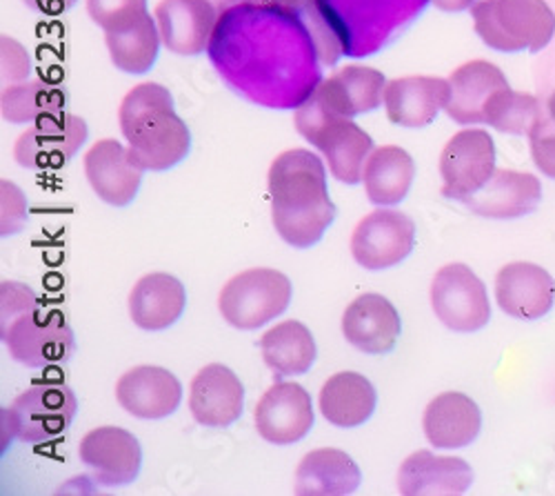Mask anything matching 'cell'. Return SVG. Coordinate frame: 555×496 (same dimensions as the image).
<instances>
[{
    "mask_svg": "<svg viewBox=\"0 0 555 496\" xmlns=\"http://www.w3.org/2000/svg\"><path fill=\"white\" fill-rule=\"evenodd\" d=\"M209 56L236 94L273 110L298 107L322 80L313 34L302 16L289 12L220 10Z\"/></svg>",
    "mask_w": 555,
    "mask_h": 496,
    "instance_id": "6da1fadb",
    "label": "cell"
},
{
    "mask_svg": "<svg viewBox=\"0 0 555 496\" xmlns=\"http://www.w3.org/2000/svg\"><path fill=\"white\" fill-rule=\"evenodd\" d=\"M431 0H313L305 14L322 65L369 56L418 18Z\"/></svg>",
    "mask_w": 555,
    "mask_h": 496,
    "instance_id": "7a4b0ae2",
    "label": "cell"
},
{
    "mask_svg": "<svg viewBox=\"0 0 555 496\" xmlns=\"http://www.w3.org/2000/svg\"><path fill=\"white\" fill-rule=\"evenodd\" d=\"M267 186L273 228L285 243L305 250L325 237L336 218V205L320 156L309 150L283 152L269 167Z\"/></svg>",
    "mask_w": 555,
    "mask_h": 496,
    "instance_id": "3957f363",
    "label": "cell"
},
{
    "mask_svg": "<svg viewBox=\"0 0 555 496\" xmlns=\"http://www.w3.org/2000/svg\"><path fill=\"white\" fill-rule=\"evenodd\" d=\"M118 120L138 167L165 171L188 158L192 131L176 114L167 87L158 82L135 85L120 103Z\"/></svg>",
    "mask_w": 555,
    "mask_h": 496,
    "instance_id": "277c9868",
    "label": "cell"
},
{
    "mask_svg": "<svg viewBox=\"0 0 555 496\" xmlns=\"http://www.w3.org/2000/svg\"><path fill=\"white\" fill-rule=\"evenodd\" d=\"M294 120L300 137L325 156L336 180L345 186L360 183L364 163L374 152L372 137L360 125L332 110L315 89L296 107Z\"/></svg>",
    "mask_w": 555,
    "mask_h": 496,
    "instance_id": "5b68a950",
    "label": "cell"
},
{
    "mask_svg": "<svg viewBox=\"0 0 555 496\" xmlns=\"http://www.w3.org/2000/svg\"><path fill=\"white\" fill-rule=\"evenodd\" d=\"M476 34L495 52H540L555 34L546 0H478L472 8Z\"/></svg>",
    "mask_w": 555,
    "mask_h": 496,
    "instance_id": "8992f818",
    "label": "cell"
},
{
    "mask_svg": "<svg viewBox=\"0 0 555 496\" xmlns=\"http://www.w3.org/2000/svg\"><path fill=\"white\" fill-rule=\"evenodd\" d=\"M78 400L61 379H42L16 396L12 408H3V449L18 438L23 443H48L59 438L74 421Z\"/></svg>",
    "mask_w": 555,
    "mask_h": 496,
    "instance_id": "52a82bcc",
    "label": "cell"
},
{
    "mask_svg": "<svg viewBox=\"0 0 555 496\" xmlns=\"http://www.w3.org/2000/svg\"><path fill=\"white\" fill-rule=\"evenodd\" d=\"M292 281L278 269L258 267L229 279L220 292L218 307L222 319L238 330H258L292 303Z\"/></svg>",
    "mask_w": 555,
    "mask_h": 496,
    "instance_id": "ba28073f",
    "label": "cell"
},
{
    "mask_svg": "<svg viewBox=\"0 0 555 496\" xmlns=\"http://www.w3.org/2000/svg\"><path fill=\"white\" fill-rule=\"evenodd\" d=\"M0 336H3L12 358L27 368L65 364L74 354V332L65 314L59 309H44L42 305L0 328Z\"/></svg>",
    "mask_w": 555,
    "mask_h": 496,
    "instance_id": "9c48e42d",
    "label": "cell"
},
{
    "mask_svg": "<svg viewBox=\"0 0 555 496\" xmlns=\"http://www.w3.org/2000/svg\"><path fill=\"white\" fill-rule=\"evenodd\" d=\"M431 305L440 323L453 332H478L491 319L487 288L465 263H449L438 269L431 283Z\"/></svg>",
    "mask_w": 555,
    "mask_h": 496,
    "instance_id": "30bf717a",
    "label": "cell"
},
{
    "mask_svg": "<svg viewBox=\"0 0 555 496\" xmlns=\"http://www.w3.org/2000/svg\"><path fill=\"white\" fill-rule=\"evenodd\" d=\"M495 171V145L485 129H462L440 154L442 196L465 203Z\"/></svg>",
    "mask_w": 555,
    "mask_h": 496,
    "instance_id": "8fae6325",
    "label": "cell"
},
{
    "mask_svg": "<svg viewBox=\"0 0 555 496\" xmlns=\"http://www.w3.org/2000/svg\"><path fill=\"white\" fill-rule=\"evenodd\" d=\"M415 245V222L398 209L366 214L351 234V254L369 272L400 265Z\"/></svg>",
    "mask_w": 555,
    "mask_h": 496,
    "instance_id": "7c38bea8",
    "label": "cell"
},
{
    "mask_svg": "<svg viewBox=\"0 0 555 496\" xmlns=\"http://www.w3.org/2000/svg\"><path fill=\"white\" fill-rule=\"evenodd\" d=\"M85 141L87 123L61 110L38 118L21 133L14 145V158L27 169H56L67 165Z\"/></svg>",
    "mask_w": 555,
    "mask_h": 496,
    "instance_id": "4fadbf2b",
    "label": "cell"
},
{
    "mask_svg": "<svg viewBox=\"0 0 555 496\" xmlns=\"http://www.w3.org/2000/svg\"><path fill=\"white\" fill-rule=\"evenodd\" d=\"M80 461L96 483L116 487L135 481L143 466V453L138 438L114 425L89 430L78 445Z\"/></svg>",
    "mask_w": 555,
    "mask_h": 496,
    "instance_id": "5bb4252c",
    "label": "cell"
},
{
    "mask_svg": "<svg viewBox=\"0 0 555 496\" xmlns=\"http://www.w3.org/2000/svg\"><path fill=\"white\" fill-rule=\"evenodd\" d=\"M311 394L294 383H273L256 405L254 421L258 434L273 445H292L309 434L313 428Z\"/></svg>",
    "mask_w": 555,
    "mask_h": 496,
    "instance_id": "9a60e30c",
    "label": "cell"
},
{
    "mask_svg": "<svg viewBox=\"0 0 555 496\" xmlns=\"http://www.w3.org/2000/svg\"><path fill=\"white\" fill-rule=\"evenodd\" d=\"M220 10L211 0H160L154 10L165 48L178 56H198L209 50Z\"/></svg>",
    "mask_w": 555,
    "mask_h": 496,
    "instance_id": "2e32d148",
    "label": "cell"
},
{
    "mask_svg": "<svg viewBox=\"0 0 555 496\" xmlns=\"http://www.w3.org/2000/svg\"><path fill=\"white\" fill-rule=\"evenodd\" d=\"M495 301L508 317L538 321L553 307L555 281L535 263H508L495 277Z\"/></svg>",
    "mask_w": 555,
    "mask_h": 496,
    "instance_id": "e0dca14e",
    "label": "cell"
},
{
    "mask_svg": "<svg viewBox=\"0 0 555 496\" xmlns=\"http://www.w3.org/2000/svg\"><path fill=\"white\" fill-rule=\"evenodd\" d=\"M143 171V167L133 163L129 148H122L114 139L99 141L85 154V174L91 190L114 207H125L135 199Z\"/></svg>",
    "mask_w": 555,
    "mask_h": 496,
    "instance_id": "ac0fdd59",
    "label": "cell"
},
{
    "mask_svg": "<svg viewBox=\"0 0 555 496\" xmlns=\"http://www.w3.org/2000/svg\"><path fill=\"white\" fill-rule=\"evenodd\" d=\"M116 398L131 417L156 421L178 410L182 385L178 377L165 368L138 366L118 379Z\"/></svg>",
    "mask_w": 555,
    "mask_h": 496,
    "instance_id": "d6986e66",
    "label": "cell"
},
{
    "mask_svg": "<svg viewBox=\"0 0 555 496\" xmlns=\"http://www.w3.org/2000/svg\"><path fill=\"white\" fill-rule=\"evenodd\" d=\"M245 408V387L227 366H205L192 381L190 410L205 428H229Z\"/></svg>",
    "mask_w": 555,
    "mask_h": 496,
    "instance_id": "ffe728a7",
    "label": "cell"
},
{
    "mask_svg": "<svg viewBox=\"0 0 555 496\" xmlns=\"http://www.w3.org/2000/svg\"><path fill=\"white\" fill-rule=\"evenodd\" d=\"M506 87V76L493 63L472 61L460 65L449 78L444 112L460 125H487L489 103Z\"/></svg>",
    "mask_w": 555,
    "mask_h": 496,
    "instance_id": "44dd1931",
    "label": "cell"
},
{
    "mask_svg": "<svg viewBox=\"0 0 555 496\" xmlns=\"http://www.w3.org/2000/svg\"><path fill=\"white\" fill-rule=\"evenodd\" d=\"M402 332L400 314L380 294L358 296L343 314V334L347 343L364 354H387L396 347Z\"/></svg>",
    "mask_w": 555,
    "mask_h": 496,
    "instance_id": "7402d4cb",
    "label": "cell"
},
{
    "mask_svg": "<svg viewBox=\"0 0 555 496\" xmlns=\"http://www.w3.org/2000/svg\"><path fill=\"white\" fill-rule=\"evenodd\" d=\"M449 101V80L436 76L393 78L385 87L387 118L393 125L423 129L436 120Z\"/></svg>",
    "mask_w": 555,
    "mask_h": 496,
    "instance_id": "603a6c76",
    "label": "cell"
},
{
    "mask_svg": "<svg viewBox=\"0 0 555 496\" xmlns=\"http://www.w3.org/2000/svg\"><path fill=\"white\" fill-rule=\"evenodd\" d=\"M542 201L540 180L529 171L495 169L485 188L465 201V205L493 220H512L531 214Z\"/></svg>",
    "mask_w": 555,
    "mask_h": 496,
    "instance_id": "cb8c5ba5",
    "label": "cell"
},
{
    "mask_svg": "<svg viewBox=\"0 0 555 496\" xmlns=\"http://www.w3.org/2000/svg\"><path fill=\"white\" fill-rule=\"evenodd\" d=\"M474 483L472 466L460 457H438L418 449L404 459L398 472V489L406 496L465 494Z\"/></svg>",
    "mask_w": 555,
    "mask_h": 496,
    "instance_id": "d4e9b609",
    "label": "cell"
},
{
    "mask_svg": "<svg viewBox=\"0 0 555 496\" xmlns=\"http://www.w3.org/2000/svg\"><path fill=\"white\" fill-rule=\"evenodd\" d=\"M425 436L434 447L457 449L472 445L482 428L478 403L462 392L438 394L423 417Z\"/></svg>",
    "mask_w": 555,
    "mask_h": 496,
    "instance_id": "484cf974",
    "label": "cell"
},
{
    "mask_svg": "<svg viewBox=\"0 0 555 496\" xmlns=\"http://www.w3.org/2000/svg\"><path fill=\"white\" fill-rule=\"evenodd\" d=\"M385 87L387 80L383 72L366 65H347L330 78H322L315 92L332 110L353 118L378 110L385 101Z\"/></svg>",
    "mask_w": 555,
    "mask_h": 496,
    "instance_id": "4316f807",
    "label": "cell"
},
{
    "mask_svg": "<svg viewBox=\"0 0 555 496\" xmlns=\"http://www.w3.org/2000/svg\"><path fill=\"white\" fill-rule=\"evenodd\" d=\"M188 305L182 283L165 272H154L138 281L129 294V317L147 332L171 328Z\"/></svg>",
    "mask_w": 555,
    "mask_h": 496,
    "instance_id": "83f0119b",
    "label": "cell"
},
{
    "mask_svg": "<svg viewBox=\"0 0 555 496\" xmlns=\"http://www.w3.org/2000/svg\"><path fill=\"white\" fill-rule=\"evenodd\" d=\"M362 474L356 461L336 447H322L305 455L296 470V494L345 496L360 487Z\"/></svg>",
    "mask_w": 555,
    "mask_h": 496,
    "instance_id": "f1b7e54d",
    "label": "cell"
},
{
    "mask_svg": "<svg viewBox=\"0 0 555 496\" xmlns=\"http://www.w3.org/2000/svg\"><path fill=\"white\" fill-rule=\"evenodd\" d=\"M376 390L358 372H338L320 390V412L336 428H358L376 410Z\"/></svg>",
    "mask_w": 555,
    "mask_h": 496,
    "instance_id": "f546056e",
    "label": "cell"
},
{
    "mask_svg": "<svg viewBox=\"0 0 555 496\" xmlns=\"http://www.w3.org/2000/svg\"><path fill=\"white\" fill-rule=\"evenodd\" d=\"M415 178V163L402 148L383 145L369 154L362 171L366 199L378 207L404 201Z\"/></svg>",
    "mask_w": 555,
    "mask_h": 496,
    "instance_id": "4dcf8cb0",
    "label": "cell"
},
{
    "mask_svg": "<svg viewBox=\"0 0 555 496\" xmlns=\"http://www.w3.org/2000/svg\"><path fill=\"white\" fill-rule=\"evenodd\" d=\"M260 352L269 370L281 377H300L315 360V341L300 321L275 323L260 339Z\"/></svg>",
    "mask_w": 555,
    "mask_h": 496,
    "instance_id": "1f68e13d",
    "label": "cell"
},
{
    "mask_svg": "<svg viewBox=\"0 0 555 496\" xmlns=\"http://www.w3.org/2000/svg\"><path fill=\"white\" fill-rule=\"evenodd\" d=\"M105 42L112 63L120 72L141 76L154 67L163 40L156 18L145 14L143 18H138L118 31H105Z\"/></svg>",
    "mask_w": 555,
    "mask_h": 496,
    "instance_id": "d6a6232c",
    "label": "cell"
},
{
    "mask_svg": "<svg viewBox=\"0 0 555 496\" xmlns=\"http://www.w3.org/2000/svg\"><path fill=\"white\" fill-rule=\"evenodd\" d=\"M67 92L48 80H23L5 85L0 94V114L8 123L25 125L65 110Z\"/></svg>",
    "mask_w": 555,
    "mask_h": 496,
    "instance_id": "836d02e7",
    "label": "cell"
},
{
    "mask_svg": "<svg viewBox=\"0 0 555 496\" xmlns=\"http://www.w3.org/2000/svg\"><path fill=\"white\" fill-rule=\"evenodd\" d=\"M542 105L535 97L514 92L512 87L502 89L493 97L487 110V125L502 133L514 137H529L542 118Z\"/></svg>",
    "mask_w": 555,
    "mask_h": 496,
    "instance_id": "e575fe53",
    "label": "cell"
},
{
    "mask_svg": "<svg viewBox=\"0 0 555 496\" xmlns=\"http://www.w3.org/2000/svg\"><path fill=\"white\" fill-rule=\"evenodd\" d=\"M87 12L105 31H118L147 12V0H87Z\"/></svg>",
    "mask_w": 555,
    "mask_h": 496,
    "instance_id": "d590c367",
    "label": "cell"
},
{
    "mask_svg": "<svg viewBox=\"0 0 555 496\" xmlns=\"http://www.w3.org/2000/svg\"><path fill=\"white\" fill-rule=\"evenodd\" d=\"M27 220V199L12 180H0V234L14 237Z\"/></svg>",
    "mask_w": 555,
    "mask_h": 496,
    "instance_id": "8d00e7d4",
    "label": "cell"
},
{
    "mask_svg": "<svg viewBox=\"0 0 555 496\" xmlns=\"http://www.w3.org/2000/svg\"><path fill=\"white\" fill-rule=\"evenodd\" d=\"M38 296L18 281H3L0 283V328L10 326L21 314L38 307Z\"/></svg>",
    "mask_w": 555,
    "mask_h": 496,
    "instance_id": "74e56055",
    "label": "cell"
},
{
    "mask_svg": "<svg viewBox=\"0 0 555 496\" xmlns=\"http://www.w3.org/2000/svg\"><path fill=\"white\" fill-rule=\"evenodd\" d=\"M0 63H3V67H0V72H3L0 74V78H3V87L23 82L31 74V61L27 50L10 36L0 38Z\"/></svg>",
    "mask_w": 555,
    "mask_h": 496,
    "instance_id": "f35d334b",
    "label": "cell"
},
{
    "mask_svg": "<svg viewBox=\"0 0 555 496\" xmlns=\"http://www.w3.org/2000/svg\"><path fill=\"white\" fill-rule=\"evenodd\" d=\"M531 141V156L535 167L548 176L555 178V127H551L542 114L535 129L529 133Z\"/></svg>",
    "mask_w": 555,
    "mask_h": 496,
    "instance_id": "ab89813d",
    "label": "cell"
},
{
    "mask_svg": "<svg viewBox=\"0 0 555 496\" xmlns=\"http://www.w3.org/2000/svg\"><path fill=\"white\" fill-rule=\"evenodd\" d=\"M224 8L229 5H251V8H262V10H278V12H289L298 14L305 18L307 10L311 8L313 0H220Z\"/></svg>",
    "mask_w": 555,
    "mask_h": 496,
    "instance_id": "60d3db41",
    "label": "cell"
},
{
    "mask_svg": "<svg viewBox=\"0 0 555 496\" xmlns=\"http://www.w3.org/2000/svg\"><path fill=\"white\" fill-rule=\"evenodd\" d=\"M78 0H25V5L31 8L38 14H48V16H59L69 12Z\"/></svg>",
    "mask_w": 555,
    "mask_h": 496,
    "instance_id": "b9f144b4",
    "label": "cell"
},
{
    "mask_svg": "<svg viewBox=\"0 0 555 496\" xmlns=\"http://www.w3.org/2000/svg\"><path fill=\"white\" fill-rule=\"evenodd\" d=\"M478 0H431V5H436L442 12H465L472 10Z\"/></svg>",
    "mask_w": 555,
    "mask_h": 496,
    "instance_id": "7bdbcfd3",
    "label": "cell"
},
{
    "mask_svg": "<svg viewBox=\"0 0 555 496\" xmlns=\"http://www.w3.org/2000/svg\"><path fill=\"white\" fill-rule=\"evenodd\" d=\"M544 118L551 127H555V92L548 97L546 101V107H544Z\"/></svg>",
    "mask_w": 555,
    "mask_h": 496,
    "instance_id": "ee69618b",
    "label": "cell"
}]
</instances>
